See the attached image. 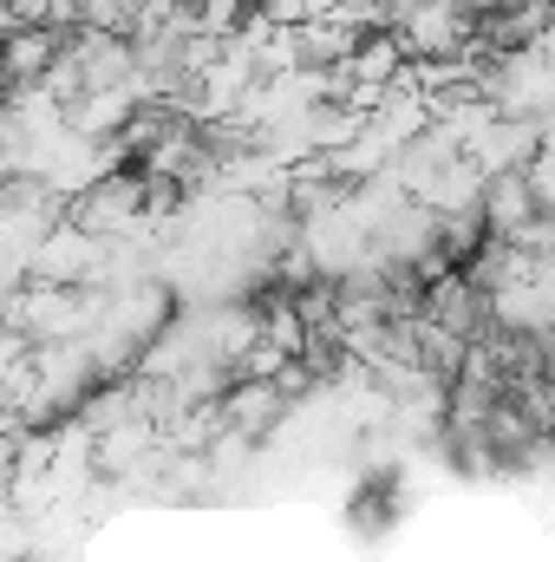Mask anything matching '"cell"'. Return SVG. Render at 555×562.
Here are the masks:
<instances>
[{"mask_svg": "<svg viewBox=\"0 0 555 562\" xmlns=\"http://www.w3.org/2000/svg\"><path fill=\"white\" fill-rule=\"evenodd\" d=\"M105 262V236H92L86 223H53L33 256H26V281H59V288H92Z\"/></svg>", "mask_w": 555, "mask_h": 562, "instance_id": "6da1fadb", "label": "cell"}, {"mask_svg": "<svg viewBox=\"0 0 555 562\" xmlns=\"http://www.w3.org/2000/svg\"><path fill=\"white\" fill-rule=\"evenodd\" d=\"M536 210H543V203H536V190H530V177H523V170H490V177H484L477 216H484V229H490V236L517 243V229H523Z\"/></svg>", "mask_w": 555, "mask_h": 562, "instance_id": "3957f363", "label": "cell"}, {"mask_svg": "<svg viewBox=\"0 0 555 562\" xmlns=\"http://www.w3.org/2000/svg\"><path fill=\"white\" fill-rule=\"evenodd\" d=\"M59 40H66V33L46 26V20H13V26L0 33V79H7V86H33V79H46Z\"/></svg>", "mask_w": 555, "mask_h": 562, "instance_id": "7a4b0ae2", "label": "cell"}, {"mask_svg": "<svg viewBox=\"0 0 555 562\" xmlns=\"http://www.w3.org/2000/svg\"><path fill=\"white\" fill-rule=\"evenodd\" d=\"M249 7H269V0H249Z\"/></svg>", "mask_w": 555, "mask_h": 562, "instance_id": "5b68a950", "label": "cell"}, {"mask_svg": "<svg viewBox=\"0 0 555 562\" xmlns=\"http://www.w3.org/2000/svg\"><path fill=\"white\" fill-rule=\"evenodd\" d=\"M7 26H13V7H7V0H0V33H7Z\"/></svg>", "mask_w": 555, "mask_h": 562, "instance_id": "277c9868", "label": "cell"}]
</instances>
